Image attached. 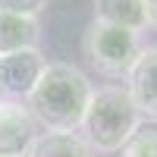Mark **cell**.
I'll return each mask as SVG.
<instances>
[{
  "label": "cell",
  "instance_id": "1",
  "mask_svg": "<svg viewBox=\"0 0 157 157\" xmlns=\"http://www.w3.org/2000/svg\"><path fill=\"white\" fill-rule=\"evenodd\" d=\"M88 75L72 63H47L38 85L25 98V107L35 116L38 129L47 132H78V123L85 116L91 101Z\"/></svg>",
  "mask_w": 157,
  "mask_h": 157
},
{
  "label": "cell",
  "instance_id": "2",
  "mask_svg": "<svg viewBox=\"0 0 157 157\" xmlns=\"http://www.w3.org/2000/svg\"><path fill=\"white\" fill-rule=\"evenodd\" d=\"M141 120L145 116L138 113L135 101L129 98L126 85H101L91 91L78 132L91 151L113 154V151H123V145L129 141V135L135 132Z\"/></svg>",
  "mask_w": 157,
  "mask_h": 157
},
{
  "label": "cell",
  "instance_id": "3",
  "mask_svg": "<svg viewBox=\"0 0 157 157\" xmlns=\"http://www.w3.org/2000/svg\"><path fill=\"white\" fill-rule=\"evenodd\" d=\"M82 54L98 72L120 78L132 69L135 57L141 54V41L135 32L116 29V25H104V22H91L82 38Z\"/></svg>",
  "mask_w": 157,
  "mask_h": 157
},
{
  "label": "cell",
  "instance_id": "4",
  "mask_svg": "<svg viewBox=\"0 0 157 157\" xmlns=\"http://www.w3.org/2000/svg\"><path fill=\"white\" fill-rule=\"evenodd\" d=\"M38 135L41 129L29 107L22 101L0 98V157H29Z\"/></svg>",
  "mask_w": 157,
  "mask_h": 157
},
{
  "label": "cell",
  "instance_id": "5",
  "mask_svg": "<svg viewBox=\"0 0 157 157\" xmlns=\"http://www.w3.org/2000/svg\"><path fill=\"white\" fill-rule=\"evenodd\" d=\"M47 66V57L41 54V47H29V50H16V54L0 57V88L3 98L10 101H22L32 94V88L38 85Z\"/></svg>",
  "mask_w": 157,
  "mask_h": 157
},
{
  "label": "cell",
  "instance_id": "6",
  "mask_svg": "<svg viewBox=\"0 0 157 157\" xmlns=\"http://www.w3.org/2000/svg\"><path fill=\"white\" fill-rule=\"evenodd\" d=\"M126 91L145 120H157V44L141 47L132 69L126 72Z\"/></svg>",
  "mask_w": 157,
  "mask_h": 157
},
{
  "label": "cell",
  "instance_id": "7",
  "mask_svg": "<svg viewBox=\"0 0 157 157\" xmlns=\"http://www.w3.org/2000/svg\"><path fill=\"white\" fill-rule=\"evenodd\" d=\"M94 22L116 25V29H126L135 35L148 29V16H145L141 0H94Z\"/></svg>",
  "mask_w": 157,
  "mask_h": 157
},
{
  "label": "cell",
  "instance_id": "8",
  "mask_svg": "<svg viewBox=\"0 0 157 157\" xmlns=\"http://www.w3.org/2000/svg\"><path fill=\"white\" fill-rule=\"evenodd\" d=\"M38 38H41L38 16H10V13H0V57L38 47Z\"/></svg>",
  "mask_w": 157,
  "mask_h": 157
},
{
  "label": "cell",
  "instance_id": "9",
  "mask_svg": "<svg viewBox=\"0 0 157 157\" xmlns=\"http://www.w3.org/2000/svg\"><path fill=\"white\" fill-rule=\"evenodd\" d=\"M29 157H94L78 132H41Z\"/></svg>",
  "mask_w": 157,
  "mask_h": 157
},
{
  "label": "cell",
  "instance_id": "10",
  "mask_svg": "<svg viewBox=\"0 0 157 157\" xmlns=\"http://www.w3.org/2000/svg\"><path fill=\"white\" fill-rule=\"evenodd\" d=\"M123 157H157V120H141L123 145Z\"/></svg>",
  "mask_w": 157,
  "mask_h": 157
},
{
  "label": "cell",
  "instance_id": "11",
  "mask_svg": "<svg viewBox=\"0 0 157 157\" xmlns=\"http://www.w3.org/2000/svg\"><path fill=\"white\" fill-rule=\"evenodd\" d=\"M47 0H0V13L10 16H38Z\"/></svg>",
  "mask_w": 157,
  "mask_h": 157
},
{
  "label": "cell",
  "instance_id": "12",
  "mask_svg": "<svg viewBox=\"0 0 157 157\" xmlns=\"http://www.w3.org/2000/svg\"><path fill=\"white\" fill-rule=\"evenodd\" d=\"M145 3V16H148V25L157 29V0H141Z\"/></svg>",
  "mask_w": 157,
  "mask_h": 157
},
{
  "label": "cell",
  "instance_id": "13",
  "mask_svg": "<svg viewBox=\"0 0 157 157\" xmlns=\"http://www.w3.org/2000/svg\"><path fill=\"white\" fill-rule=\"evenodd\" d=\"M0 98H3V88H0Z\"/></svg>",
  "mask_w": 157,
  "mask_h": 157
}]
</instances>
